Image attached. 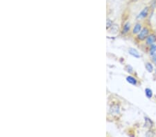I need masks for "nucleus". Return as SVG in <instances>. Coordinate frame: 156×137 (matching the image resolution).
<instances>
[{
	"label": "nucleus",
	"mask_w": 156,
	"mask_h": 137,
	"mask_svg": "<svg viewBox=\"0 0 156 137\" xmlns=\"http://www.w3.org/2000/svg\"><path fill=\"white\" fill-rule=\"evenodd\" d=\"M148 34H149V29L146 28H144L138 35V39L140 40H144L147 37Z\"/></svg>",
	"instance_id": "nucleus-1"
},
{
	"label": "nucleus",
	"mask_w": 156,
	"mask_h": 137,
	"mask_svg": "<svg viewBox=\"0 0 156 137\" xmlns=\"http://www.w3.org/2000/svg\"><path fill=\"white\" fill-rule=\"evenodd\" d=\"M148 13H149V8H148V7H146V8H144L142 10V12L137 15V19H143V18H144V17H146V16H147Z\"/></svg>",
	"instance_id": "nucleus-2"
},
{
	"label": "nucleus",
	"mask_w": 156,
	"mask_h": 137,
	"mask_svg": "<svg viewBox=\"0 0 156 137\" xmlns=\"http://www.w3.org/2000/svg\"><path fill=\"white\" fill-rule=\"evenodd\" d=\"M156 41V36L154 35H151L149 37H147V40H146V43L148 44H150V45H152Z\"/></svg>",
	"instance_id": "nucleus-3"
},
{
	"label": "nucleus",
	"mask_w": 156,
	"mask_h": 137,
	"mask_svg": "<svg viewBox=\"0 0 156 137\" xmlns=\"http://www.w3.org/2000/svg\"><path fill=\"white\" fill-rule=\"evenodd\" d=\"M129 54H130L131 55H132V56H134L135 57H137V58L140 57V55H139V52L136 49H132V48L130 49H129Z\"/></svg>",
	"instance_id": "nucleus-4"
},
{
	"label": "nucleus",
	"mask_w": 156,
	"mask_h": 137,
	"mask_svg": "<svg viewBox=\"0 0 156 137\" xmlns=\"http://www.w3.org/2000/svg\"><path fill=\"white\" fill-rule=\"evenodd\" d=\"M126 80L129 83L132 84L133 85H135L136 84H137V80H136L135 78L131 77V76H128V77L126 78Z\"/></svg>",
	"instance_id": "nucleus-5"
},
{
	"label": "nucleus",
	"mask_w": 156,
	"mask_h": 137,
	"mask_svg": "<svg viewBox=\"0 0 156 137\" xmlns=\"http://www.w3.org/2000/svg\"><path fill=\"white\" fill-rule=\"evenodd\" d=\"M141 31V24H137L133 29V33L136 34L138 33L139 32Z\"/></svg>",
	"instance_id": "nucleus-6"
},
{
	"label": "nucleus",
	"mask_w": 156,
	"mask_h": 137,
	"mask_svg": "<svg viewBox=\"0 0 156 137\" xmlns=\"http://www.w3.org/2000/svg\"><path fill=\"white\" fill-rule=\"evenodd\" d=\"M145 94H146V97L148 98H151L153 96V91L151 89H150L149 88H146L145 89Z\"/></svg>",
	"instance_id": "nucleus-7"
},
{
	"label": "nucleus",
	"mask_w": 156,
	"mask_h": 137,
	"mask_svg": "<svg viewBox=\"0 0 156 137\" xmlns=\"http://www.w3.org/2000/svg\"><path fill=\"white\" fill-rule=\"evenodd\" d=\"M130 23L129 22H127L124 24V28H123V33H126L128 31H129L130 30Z\"/></svg>",
	"instance_id": "nucleus-8"
},
{
	"label": "nucleus",
	"mask_w": 156,
	"mask_h": 137,
	"mask_svg": "<svg viewBox=\"0 0 156 137\" xmlns=\"http://www.w3.org/2000/svg\"><path fill=\"white\" fill-rule=\"evenodd\" d=\"M146 69H147V71H149V72H152L153 70V65L151 64V63H146Z\"/></svg>",
	"instance_id": "nucleus-9"
},
{
	"label": "nucleus",
	"mask_w": 156,
	"mask_h": 137,
	"mask_svg": "<svg viewBox=\"0 0 156 137\" xmlns=\"http://www.w3.org/2000/svg\"><path fill=\"white\" fill-rule=\"evenodd\" d=\"M156 45H153L152 44L151 45V47L150 49V54L151 55H153V54L156 53Z\"/></svg>",
	"instance_id": "nucleus-10"
},
{
	"label": "nucleus",
	"mask_w": 156,
	"mask_h": 137,
	"mask_svg": "<svg viewBox=\"0 0 156 137\" xmlns=\"http://www.w3.org/2000/svg\"><path fill=\"white\" fill-rule=\"evenodd\" d=\"M112 25V22L111 20H107V29H108Z\"/></svg>",
	"instance_id": "nucleus-11"
},
{
	"label": "nucleus",
	"mask_w": 156,
	"mask_h": 137,
	"mask_svg": "<svg viewBox=\"0 0 156 137\" xmlns=\"http://www.w3.org/2000/svg\"><path fill=\"white\" fill-rule=\"evenodd\" d=\"M153 61H154L155 63L156 64V55H155L153 56Z\"/></svg>",
	"instance_id": "nucleus-12"
}]
</instances>
